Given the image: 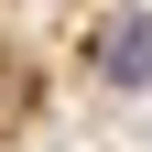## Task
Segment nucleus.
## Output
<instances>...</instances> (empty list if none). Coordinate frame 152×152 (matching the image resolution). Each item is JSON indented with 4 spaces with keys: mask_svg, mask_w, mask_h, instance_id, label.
Returning <instances> with one entry per match:
<instances>
[{
    "mask_svg": "<svg viewBox=\"0 0 152 152\" xmlns=\"http://www.w3.org/2000/svg\"><path fill=\"white\" fill-rule=\"evenodd\" d=\"M87 54H98L109 87H152V11H109V22L87 33Z\"/></svg>",
    "mask_w": 152,
    "mask_h": 152,
    "instance_id": "nucleus-1",
    "label": "nucleus"
}]
</instances>
